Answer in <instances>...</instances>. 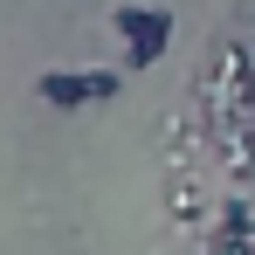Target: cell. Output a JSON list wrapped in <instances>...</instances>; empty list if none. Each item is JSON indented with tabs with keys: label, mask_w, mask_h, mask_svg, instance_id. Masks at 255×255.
<instances>
[{
	"label": "cell",
	"mask_w": 255,
	"mask_h": 255,
	"mask_svg": "<svg viewBox=\"0 0 255 255\" xmlns=\"http://www.w3.org/2000/svg\"><path fill=\"white\" fill-rule=\"evenodd\" d=\"M118 90H125V69H90V97H104V104H111Z\"/></svg>",
	"instance_id": "3"
},
{
	"label": "cell",
	"mask_w": 255,
	"mask_h": 255,
	"mask_svg": "<svg viewBox=\"0 0 255 255\" xmlns=\"http://www.w3.org/2000/svg\"><path fill=\"white\" fill-rule=\"evenodd\" d=\"M111 28L125 35V62L131 69H152L172 42V14L166 7H111Z\"/></svg>",
	"instance_id": "1"
},
{
	"label": "cell",
	"mask_w": 255,
	"mask_h": 255,
	"mask_svg": "<svg viewBox=\"0 0 255 255\" xmlns=\"http://www.w3.org/2000/svg\"><path fill=\"white\" fill-rule=\"evenodd\" d=\"M35 97L55 104V111H76V104H90V69H42L35 76Z\"/></svg>",
	"instance_id": "2"
}]
</instances>
